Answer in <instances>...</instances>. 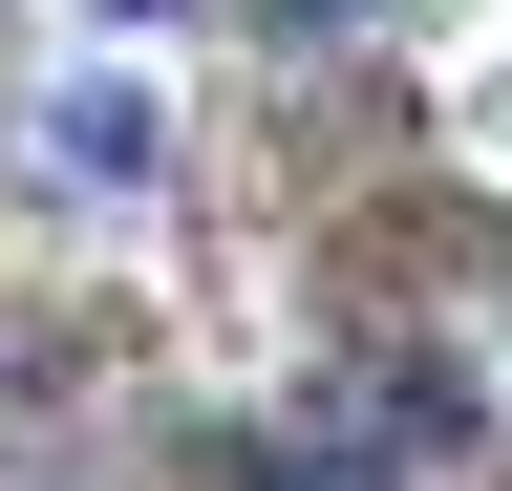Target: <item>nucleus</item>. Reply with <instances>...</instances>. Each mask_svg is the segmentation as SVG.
<instances>
[{
    "label": "nucleus",
    "instance_id": "1",
    "mask_svg": "<svg viewBox=\"0 0 512 491\" xmlns=\"http://www.w3.org/2000/svg\"><path fill=\"white\" fill-rule=\"evenodd\" d=\"M43 150H64V193H128L150 171V107L128 86H43Z\"/></svg>",
    "mask_w": 512,
    "mask_h": 491
}]
</instances>
